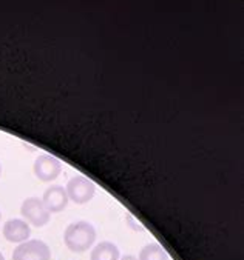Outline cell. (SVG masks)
Here are the masks:
<instances>
[{"label": "cell", "mask_w": 244, "mask_h": 260, "mask_svg": "<svg viewBox=\"0 0 244 260\" xmlns=\"http://www.w3.org/2000/svg\"><path fill=\"white\" fill-rule=\"evenodd\" d=\"M96 242V230L90 222L79 220L73 222L65 228L64 243L65 246L76 254L88 251Z\"/></svg>", "instance_id": "1"}, {"label": "cell", "mask_w": 244, "mask_h": 260, "mask_svg": "<svg viewBox=\"0 0 244 260\" xmlns=\"http://www.w3.org/2000/svg\"><path fill=\"white\" fill-rule=\"evenodd\" d=\"M20 214L28 225L37 228L45 226L51 219V213L46 210L42 199L39 197H28L26 200H23L20 206Z\"/></svg>", "instance_id": "2"}, {"label": "cell", "mask_w": 244, "mask_h": 260, "mask_svg": "<svg viewBox=\"0 0 244 260\" xmlns=\"http://www.w3.org/2000/svg\"><path fill=\"white\" fill-rule=\"evenodd\" d=\"M13 260H51V249L43 240H26L13 251Z\"/></svg>", "instance_id": "3"}, {"label": "cell", "mask_w": 244, "mask_h": 260, "mask_svg": "<svg viewBox=\"0 0 244 260\" xmlns=\"http://www.w3.org/2000/svg\"><path fill=\"white\" fill-rule=\"evenodd\" d=\"M68 199L73 200L76 205L88 203L96 194V185L85 176H74L68 180L65 188Z\"/></svg>", "instance_id": "4"}, {"label": "cell", "mask_w": 244, "mask_h": 260, "mask_svg": "<svg viewBox=\"0 0 244 260\" xmlns=\"http://www.w3.org/2000/svg\"><path fill=\"white\" fill-rule=\"evenodd\" d=\"M33 171H34V176L40 182L48 183V182H53L59 177V174L62 173V164L59 159L55 157V155L40 154L34 160Z\"/></svg>", "instance_id": "5"}, {"label": "cell", "mask_w": 244, "mask_h": 260, "mask_svg": "<svg viewBox=\"0 0 244 260\" xmlns=\"http://www.w3.org/2000/svg\"><path fill=\"white\" fill-rule=\"evenodd\" d=\"M68 194L61 185H51L50 188H46L42 197L45 208L50 213H62L68 206Z\"/></svg>", "instance_id": "6"}, {"label": "cell", "mask_w": 244, "mask_h": 260, "mask_svg": "<svg viewBox=\"0 0 244 260\" xmlns=\"http://www.w3.org/2000/svg\"><path fill=\"white\" fill-rule=\"evenodd\" d=\"M4 237L11 243L26 242L31 236V228L23 219H10L4 225Z\"/></svg>", "instance_id": "7"}, {"label": "cell", "mask_w": 244, "mask_h": 260, "mask_svg": "<svg viewBox=\"0 0 244 260\" xmlns=\"http://www.w3.org/2000/svg\"><path fill=\"white\" fill-rule=\"evenodd\" d=\"M119 248L109 240L97 243L90 254V260H119Z\"/></svg>", "instance_id": "8"}, {"label": "cell", "mask_w": 244, "mask_h": 260, "mask_svg": "<svg viewBox=\"0 0 244 260\" xmlns=\"http://www.w3.org/2000/svg\"><path fill=\"white\" fill-rule=\"evenodd\" d=\"M138 260H169V254L159 243H149L139 251Z\"/></svg>", "instance_id": "9"}, {"label": "cell", "mask_w": 244, "mask_h": 260, "mask_svg": "<svg viewBox=\"0 0 244 260\" xmlns=\"http://www.w3.org/2000/svg\"><path fill=\"white\" fill-rule=\"evenodd\" d=\"M119 260H138V257H134V255H131V254H127V255H124V257L119 258Z\"/></svg>", "instance_id": "10"}, {"label": "cell", "mask_w": 244, "mask_h": 260, "mask_svg": "<svg viewBox=\"0 0 244 260\" xmlns=\"http://www.w3.org/2000/svg\"><path fill=\"white\" fill-rule=\"evenodd\" d=\"M0 260H5V257H4V254H2V252H0Z\"/></svg>", "instance_id": "11"}, {"label": "cell", "mask_w": 244, "mask_h": 260, "mask_svg": "<svg viewBox=\"0 0 244 260\" xmlns=\"http://www.w3.org/2000/svg\"><path fill=\"white\" fill-rule=\"evenodd\" d=\"M0 176H2V164H0Z\"/></svg>", "instance_id": "12"}, {"label": "cell", "mask_w": 244, "mask_h": 260, "mask_svg": "<svg viewBox=\"0 0 244 260\" xmlns=\"http://www.w3.org/2000/svg\"><path fill=\"white\" fill-rule=\"evenodd\" d=\"M0 220H2V211H0Z\"/></svg>", "instance_id": "13"}]
</instances>
